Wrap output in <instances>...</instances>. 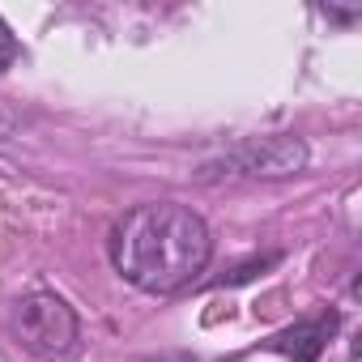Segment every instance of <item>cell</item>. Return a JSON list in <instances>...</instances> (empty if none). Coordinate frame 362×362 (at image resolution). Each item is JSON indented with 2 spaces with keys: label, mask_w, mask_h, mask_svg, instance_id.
Here are the masks:
<instances>
[{
  "label": "cell",
  "mask_w": 362,
  "mask_h": 362,
  "mask_svg": "<svg viewBox=\"0 0 362 362\" xmlns=\"http://www.w3.org/2000/svg\"><path fill=\"white\" fill-rule=\"evenodd\" d=\"M18 337L39 358H64L77 341V315L56 294H30L18 307Z\"/></svg>",
  "instance_id": "2"
},
{
  "label": "cell",
  "mask_w": 362,
  "mask_h": 362,
  "mask_svg": "<svg viewBox=\"0 0 362 362\" xmlns=\"http://www.w3.org/2000/svg\"><path fill=\"white\" fill-rule=\"evenodd\" d=\"M303 145L294 136H273V141H252L239 153L222 158V175L226 170H243V175H290L303 166Z\"/></svg>",
  "instance_id": "3"
},
{
  "label": "cell",
  "mask_w": 362,
  "mask_h": 362,
  "mask_svg": "<svg viewBox=\"0 0 362 362\" xmlns=\"http://www.w3.org/2000/svg\"><path fill=\"white\" fill-rule=\"evenodd\" d=\"M209 252H214L209 226L192 209L170 201L132 209L111 239L115 269L149 294H170L197 281L209 264Z\"/></svg>",
  "instance_id": "1"
},
{
  "label": "cell",
  "mask_w": 362,
  "mask_h": 362,
  "mask_svg": "<svg viewBox=\"0 0 362 362\" xmlns=\"http://www.w3.org/2000/svg\"><path fill=\"white\" fill-rule=\"evenodd\" d=\"M332 328H337V315H328V320H311V324H298V328L281 332V337L273 341V349L290 354L294 362H315V358L324 354V345H328Z\"/></svg>",
  "instance_id": "4"
},
{
  "label": "cell",
  "mask_w": 362,
  "mask_h": 362,
  "mask_svg": "<svg viewBox=\"0 0 362 362\" xmlns=\"http://www.w3.org/2000/svg\"><path fill=\"white\" fill-rule=\"evenodd\" d=\"M13 60H18V39L9 35V26H5V22H0V73H5Z\"/></svg>",
  "instance_id": "5"
}]
</instances>
